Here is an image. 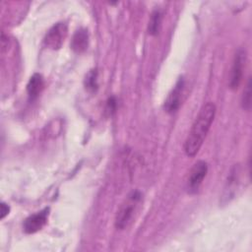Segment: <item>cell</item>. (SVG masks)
Returning a JSON list of instances; mask_svg holds the SVG:
<instances>
[{"label": "cell", "instance_id": "cell-1", "mask_svg": "<svg viewBox=\"0 0 252 252\" xmlns=\"http://www.w3.org/2000/svg\"><path fill=\"white\" fill-rule=\"evenodd\" d=\"M216 115V105L205 103L196 116L184 142V152L188 157H194L201 149Z\"/></svg>", "mask_w": 252, "mask_h": 252}, {"label": "cell", "instance_id": "cell-2", "mask_svg": "<svg viewBox=\"0 0 252 252\" xmlns=\"http://www.w3.org/2000/svg\"><path fill=\"white\" fill-rule=\"evenodd\" d=\"M141 198L142 195L139 191H133L128 195L127 199L123 202V204L117 211L115 217L116 228L124 229L129 225V223L132 221L134 213L136 211L138 204L141 201Z\"/></svg>", "mask_w": 252, "mask_h": 252}, {"label": "cell", "instance_id": "cell-3", "mask_svg": "<svg viewBox=\"0 0 252 252\" xmlns=\"http://www.w3.org/2000/svg\"><path fill=\"white\" fill-rule=\"evenodd\" d=\"M67 32H68V29L65 23L60 22L55 24L46 32L43 39L44 45L47 48H50L53 50L59 49L62 46L67 36Z\"/></svg>", "mask_w": 252, "mask_h": 252}, {"label": "cell", "instance_id": "cell-4", "mask_svg": "<svg viewBox=\"0 0 252 252\" xmlns=\"http://www.w3.org/2000/svg\"><path fill=\"white\" fill-rule=\"evenodd\" d=\"M246 62V52L244 49H238L235 53L233 64L230 71V77H229V88L231 90H236L241 81L243 76V71L245 67Z\"/></svg>", "mask_w": 252, "mask_h": 252}, {"label": "cell", "instance_id": "cell-5", "mask_svg": "<svg viewBox=\"0 0 252 252\" xmlns=\"http://www.w3.org/2000/svg\"><path fill=\"white\" fill-rule=\"evenodd\" d=\"M48 216L49 208H44L43 210L29 216L23 223V228L25 232L28 234H32L40 230L47 223Z\"/></svg>", "mask_w": 252, "mask_h": 252}, {"label": "cell", "instance_id": "cell-6", "mask_svg": "<svg viewBox=\"0 0 252 252\" xmlns=\"http://www.w3.org/2000/svg\"><path fill=\"white\" fill-rule=\"evenodd\" d=\"M208 172V164L204 160H198L192 166L188 176V190L190 192H196L202 184L206 174Z\"/></svg>", "mask_w": 252, "mask_h": 252}, {"label": "cell", "instance_id": "cell-7", "mask_svg": "<svg viewBox=\"0 0 252 252\" xmlns=\"http://www.w3.org/2000/svg\"><path fill=\"white\" fill-rule=\"evenodd\" d=\"M184 88V80L180 78L171 90L164 101V109L168 113L175 112L181 104V95Z\"/></svg>", "mask_w": 252, "mask_h": 252}, {"label": "cell", "instance_id": "cell-8", "mask_svg": "<svg viewBox=\"0 0 252 252\" xmlns=\"http://www.w3.org/2000/svg\"><path fill=\"white\" fill-rule=\"evenodd\" d=\"M89 46V32L87 29L81 28L75 32L71 40V48L74 52L80 54L87 50Z\"/></svg>", "mask_w": 252, "mask_h": 252}, {"label": "cell", "instance_id": "cell-9", "mask_svg": "<svg viewBox=\"0 0 252 252\" xmlns=\"http://www.w3.org/2000/svg\"><path fill=\"white\" fill-rule=\"evenodd\" d=\"M43 87H44V82H43L42 76L38 73H34L30 78L28 85H27V92H28L30 99L31 100L35 99L41 93Z\"/></svg>", "mask_w": 252, "mask_h": 252}, {"label": "cell", "instance_id": "cell-10", "mask_svg": "<svg viewBox=\"0 0 252 252\" xmlns=\"http://www.w3.org/2000/svg\"><path fill=\"white\" fill-rule=\"evenodd\" d=\"M161 20H162V14L160 10L156 9L155 11H153L149 20V25H148V32L150 34L157 35L159 32Z\"/></svg>", "mask_w": 252, "mask_h": 252}, {"label": "cell", "instance_id": "cell-11", "mask_svg": "<svg viewBox=\"0 0 252 252\" xmlns=\"http://www.w3.org/2000/svg\"><path fill=\"white\" fill-rule=\"evenodd\" d=\"M98 71L97 69H92L88 72V74L85 77L84 84L87 91L90 93H95L98 89Z\"/></svg>", "mask_w": 252, "mask_h": 252}, {"label": "cell", "instance_id": "cell-12", "mask_svg": "<svg viewBox=\"0 0 252 252\" xmlns=\"http://www.w3.org/2000/svg\"><path fill=\"white\" fill-rule=\"evenodd\" d=\"M241 104H242L243 109H245L247 111L250 110V108H251V79L248 80L247 85L245 86V89L243 91Z\"/></svg>", "mask_w": 252, "mask_h": 252}, {"label": "cell", "instance_id": "cell-13", "mask_svg": "<svg viewBox=\"0 0 252 252\" xmlns=\"http://www.w3.org/2000/svg\"><path fill=\"white\" fill-rule=\"evenodd\" d=\"M9 212H10V207L6 203L2 202L0 205V219L3 220L9 214Z\"/></svg>", "mask_w": 252, "mask_h": 252}]
</instances>
